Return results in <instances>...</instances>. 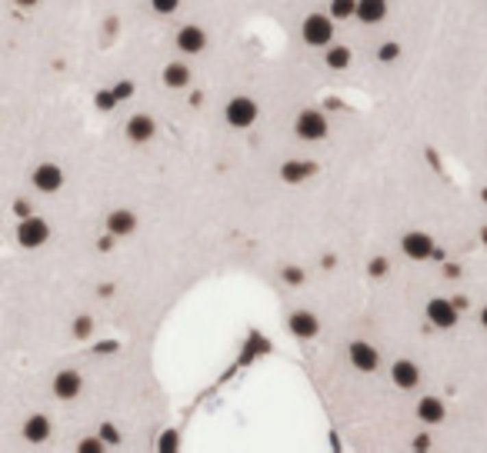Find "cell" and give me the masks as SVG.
<instances>
[{
    "instance_id": "6da1fadb",
    "label": "cell",
    "mask_w": 487,
    "mask_h": 453,
    "mask_svg": "<svg viewBox=\"0 0 487 453\" xmlns=\"http://www.w3.org/2000/svg\"><path fill=\"white\" fill-rule=\"evenodd\" d=\"M301 37L308 47H331L334 44V17L331 14H310L304 17Z\"/></svg>"
},
{
    "instance_id": "7a4b0ae2",
    "label": "cell",
    "mask_w": 487,
    "mask_h": 453,
    "mask_svg": "<svg viewBox=\"0 0 487 453\" xmlns=\"http://www.w3.org/2000/svg\"><path fill=\"white\" fill-rule=\"evenodd\" d=\"M51 240V224L44 220V217H21V224H17V244L27 247V250H37V247H44Z\"/></svg>"
},
{
    "instance_id": "3957f363",
    "label": "cell",
    "mask_w": 487,
    "mask_h": 453,
    "mask_svg": "<svg viewBox=\"0 0 487 453\" xmlns=\"http://www.w3.org/2000/svg\"><path fill=\"white\" fill-rule=\"evenodd\" d=\"M257 114H260V107H257V101H251V97H231L227 101V107H224V117H227V124L234 127V130H247V127H254Z\"/></svg>"
},
{
    "instance_id": "277c9868",
    "label": "cell",
    "mask_w": 487,
    "mask_h": 453,
    "mask_svg": "<svg viewBox=\"0 0 487 453\" xmlns=\"http://www.w3.org/2000/svg\"><path fill=\"white\" fill-rule=\"evenodd\" d=\"M294 133L301 140H324L327 137V114L324 110H301L294 120Z\"/></svg>"
},
{
    "instance_id": "5b68a950",
    "label": "cell",
    "mask_w": 487,
    "mask_h": 453,
    "mask_svg": "<svg viewBox=\"0 0 487 453\" xmlns=\"http://www.w3.org/2000/svg\"><path fill=\"white\" fill-rule=\"evenodd\" d=\"M458 317H461V310H458V303L447 300V297H434V300H427V324L434 330H451L458 324Z\"/></svg>"
},
{
    "instance_id": "8992f818",
    "label": "cell",
    "mask_w": 487,
    "mask_h": 453,
    "mask_svg": "<svg viewBox=\"0 0 487 453\" xmlns=\"http://www.w3.org/2000/svg\"><path fill=\"white\" fill-rule=\"evenodd\" d=\"M347 360H351V367L360 370V374H374L377 367H381V353L374 344H367V340H354L351 347H347Z\"/></svg>"
},
{
    "instance_id": "52a82bcc",
    "label": "cell",
    "mask_w": 487,
    "mask_h": 453,
    "mask_svg": "<svg viewBox=\"0 0 487 453\" xmlns=\"http://www.w3.org/2000/svg\"><path fill=\"white\" fill-rule=\"evenodd\" d=\"M434 240H431V233H424V230H410L401 237V253L408 257V260H427V257H434Z\"/></svg>"
},
{
    "instance_id": "ba28073f",
    "label": "cell",
    "mask_w": 487,
    "mask_h": 453,
    "mask_svg": "<svg viewBox=\"0 0 487 453\" xmlns=\"http://www.w3.org/2000/svg\"><path fill=\"white\" fill-rule=\"evenodd\" d=\"M30 183H34L40 194H57V190L64 187V170H60L57 164H40V167H34Z\"/></svg>"
},
{
    "instance_id": "9c48e42d",
    "label": "cell",
    "mask_w": 487,
    "mask_h": 453,
    "mask_svg": "<svg viewBox=\"0 0 487 453\" xmlns=\"http://www.w3.org/2000/svg\"><path fill=\"white\" fill-rule=\"evenodd\" d=\"M80 390H84V377L77 370H60L53 377V397L57 400H77Z\"/></svg>"
},
{
    "instance_id": "30bf717a",
    "label": "cell",
    "mask_w": 487,
    "mask_h": 453,
    "mask_svg": "<svg viewBox=\"0 0 487 453\" xmlns=\"http://www.w3.org/2000/svg\"><path fill=\"white\" fill-rule=\"evenodd\" d=\"M287 327H290V333H294L297 340H310V337H317L321 320H317V313H310V310H294V313L287 317Z\"/></svg>"
},
{
    "instance_id": "8fae6325",
    "label": "cell",
    "mask_w": 487,
    "mask_h": 453,
    "mask_svg": "<svg viewBox=\"0 0 487 453\" xmlns=\"http://www.w3.org/2000/svg\"><path fill=\"white\" fill-rule=\"evenodd\" d=\"M390 380H394V387H401V390H414L417 383H421V367L408 360V357H401V360H394V367H390Z\"/></svg>"
},
{
    "instance_id": "7c38bea8",
    "label": "cell",
    "mask_w": 487,
    "mask_h": 453,
    "mask_svg": "<svg viewBox=\"0 0 487 453\" xmlns=\"http://www.w3.org/2000/svg\"><path fill=\"white\" fill-rule=\"evenodd\" d=\"M124 133H127L130 144H147L151 137L157 133V124L151 114H134L127 120V127H124Z\"/></svg>"
},
{
    "instance_id": "4fadbf2b",
    "label": "cell",
    "mask_w": 487,
    "mask_h": 453,
    "mask_svg": "<svg viewBox=\"0 0 487 453\" xmlns=\"http://www.w3.org/2000/svg\"><path fill=\"white\" fill-rule=\"evenodd\" d=\"M177 47H180V53H187V57L201 53V51L207 47V34H204V27H197V24L180 27V30H177Z\"/></svg>"
},
{
    "instance_id": "5bb4252c",
    "label": "cell",
    "mask_w": 487,
    "mask_h": 453,
    "mask_svg": "<svg viewBox=\"0 0 487 453\" xmlns=\"http://www.w3.org/2000/svg\"><path fill=\"white\" fill-rule=\"evenodd\" d=\"M317 170H321V167H317L314 160H287L281 167V180L284 183H304V180H310Z\"/></svg>"
},
{
    "instance_id": "9a60e30c",
    "label": "cell",
    "mask_w": 487,
    "mask_h": 453,
    "mask_svg": "<svg viewBox=\"0 0 487 453\" xmlns=\"http://www.w3.org/2000/svg\"><path fill=\"white\" fill-rule=\"evenodd\" d=\"M160 80H164V87H171V90H187V87H190V67H187L184 60H171V64L164 67Z\"/></svg>"
},
{
    "instance_id": "2e32d148",
    "label": "cell",
    "mask_w": 487,
    "mask_h": 453,
    "mask_svg": "<svg viewBox=\"0 0 487 453\" xmlns=\"http://www.w3.org/2000/svg\"><path fill=\"white\" fill-rule=\"evenodd\" d=\"M134 230H137V213L134 210H114V213H107V233L130 237Z\"/></svg>"
},
{
    "instance_id": "e0dca14e",
    "label": "cell",
    "mask_w": 487,
    "mask_h": 453,
    "mask_svg": "<svg viewBox=\"0 0 487 453\" xmlns=\"http://www.w3.org/2000/svg\"><path fill=\"white\" fill-rule=\"evenodd\" d=\"M51 433H53L51 417H44V413H34V417H27V424H24L27 443H44Z\"/></svg>"
},
{
    "instance_id": "ac0fdd59",
    "label": "cell",
    "mask_w": 487,
    "mask_h": 453,
    "mask_svg": "<svg viewBox=\"0 0 487 453\" xmlns=\"http://www.w3.org/2000/svg\"><path fill=\"white\" fill-rule=\"evenodd\" d=\"M417 417L424 420V424H440L444 417H447V406L440 397H421L417 400Z\"/></svg>"
},
{
    "instance_id": "d6986e66",
    "label": "cell",
    "mask_w": 487,
    "mask_h": 453,
    "mask_svg": "<svg viewBox=\"0 0 487 453\" xmlns=\"http://www.w3.org/2000/svg\"><path fill=\"white\" fill-rule=\"evenodd\" d=\"M387 17V0H358L360 24H381Z\"/></svg>"
},
{
    "instance_id": "ffe728a7",
    "label": "cell",
    "mask_w": 487,
    "mask_h": 453,
    "mask_svg": "<svg viewBox=\"0 0 487 453\" xmlns=\"http://www.w3.org/2000/svg\"><path fill=\"white\" fill-rule=\"evenodd\" d=\"M324 64L331 67V70H347L351 64H354V53L347 44H331L327 51H324Z\"/></svg>"
},
{
    "instance_id": "44dd1931",
    "label": "cell",
    "mask_w": 487,
    "mask_h": 453,
    "mask_svg": "<svg viewBox=\"0 0 487 453\" xmlns=\"http://www.w3.org/2000/svg\"><path fill=\"white\" fill-rule=\"evenodd\" d=\"M327 14H331L334 21L358 17V0H331V3H327Z\"/></svg>"
},
{
    "instance_id": "7402d4cb",
    "label": "cell",
    "mask_w": 487,
    "mask_h": 453,
    "mask_svg": "<svg viewBox=\"0 0 487 453\" xmlns=\"http://www.w3.org/2000/svg\"><path fill=\"white\" fill-rule=\"evenodd\" d=\"M377 60H381V64H394V60H401V44H397V40H384V44L377 47Z\"/></svg>"
},
{
    "instance_id": "603a6c76",
    "label": "cell",
    "mask_w": 487,
    "mask_h": 453,
    "mask_svg": "<svg viewBox=\"0 0 487 453\" xmlns=\"http://www.w3.org/2000/svg\"><path fill=\"white\" fill-rule=\"evenodd\" d=\"M387 270H390V263H387L384 257H374V260L367 263V274H371V277H377V280H384Z\"/></svg>"
},
{
    "instance_id": "cb8c5ba5",
    "label": "cell",
    "mask_w": 487,
    "mask_h": 453,
    "mask_svg": "<svg viewBox=\"0 0 487 453\" xmlns=\"http://www.w3.org/2000/svg\"><path fill=\"white\" fill-rule=\"evenodd\" d=\"M90 333H94V320H90V317H77V320H74V337L87 340Z\"/></svg>"
},
{
    "instance_id": "d4e9b609",
    "label": "cell",
    "mask_w": 487,
    "mask_h": 453,
    "mask_svg": "<svg viewBox=\"0 0 487 453\" xmlns=\"http://www.w3.org/2000/svg\"><path fill=\"white\" fill-rule=\"evenodd\" d=\"M281 277H284V283H290V287H301V283H304V270H301V267H284Z\"/></svg>"
},
{
    "instance_id": "484cf974",
    "label": "cell",
    "mask_w": 487,
    "mask_h": 453,
    "mask_svg": "<svg viewBox=\"0 0 487 453\" xmlns=\"http://www.w3.org/2000/svg\"><path fill=\"white\" fill-rule=\"evenodd\" d=\"M151 7H154L157 14H164V17H171V14H177L180 0H151Z\"/></svg>"
},
{
    "instance_id": "4316f807",
    "label": "cell",
    "mask_w": 487,
    "mask_h": 453,
    "mask_svg": "<svg viewBox=\"0 0 487 453\" xmlns=\"http://www.w3.org/2000/svg\"><path fill=\"white\" fill-rule=\"evenodd\" d=\"M103 447H107V440H103L101 433H97V440H84V443H77L80 453H101Z\"/></svg>"
},
{
    "instance_id": "83f0119b",
    "label": "cell",
    "mask_w": 487,
    "mask_h": 453,
    "mask_svg": "<svg viewBox=\"0 0 487 453\" xmlns=\"http://www.w3.org/2000/svg\"><path fill=\"white\" fill-rule=\"evenodd\" d=\"M97 433L107 440V447H117V443H121V433H117V427H114V424H103Z\"/></svg>"
},
{
    "instance_id": "f1b7e54d",
    "label": "cell",
    "mask_w": 487,
    "mask_h": 453,
    "mask_svg": "<svg viewBox=\"0 0 487 453\" xmlns=\"http://www.w3.org/2000/svg\"><path fill=\"white\" fill-rule=\"evenodd\" d=\"M97 107H101V110L117 107V94H114V90H103V94H97Z\"/></svg>"
},
{
    "instance_id": "f546056e",
    "label": "cell",
    "mask_w": 487,
    "mask_h": 453,
    "mask_svg": "<svg viewBox=\"0 0 487 453\" xmlns=\"http://www.w3.org/2000/svg\"><path fill=\"white\" fill-rule=\"evenodd\" d=\"M114 94H117V101H127L130 94H134V83H130V80H121V83L114 87Z\"/></svg>"
},
{
    "instance_id": "4dcf8cb0",
    "label": "cell",
    "mask_w": 487,
    "mask_h": 453,
    "mask_svg": "<svg viewBox=\"0 0 487 453\" xmlns=\"http://www.w3.org/2000/svg\"><path fill=\"white\" fill-rule=\"evenodd\" d=\"M14 213H17V217H30V203L17 200V203H14Z\"/></svg>"
},
{
    "instance_id": "1f68e13d",
    "label": "cell",
    "mask_w": 487,
    "mask_h": 453,
    "mask_svg": "<svg viewBox=\"0 0 487 453\" xmlns=\"http://www.w3.org/2000/svg\"><path fill=\"white\" fill-rule=\"evenodd\" d=\"M164 450H174L177 447V433H164V443H160Z\"/></svg>"
},
{
    "instance_id": "d6a6232c",
    "label": "cell",
    "mask_w": 487,
    "mask_h": 453,
    "mask_svg": "<svg viewBox=\"0 0 487 453\" xmlns=\"http://www.w3.org/2000/svg\"><path fill=\"white\" fill-rule=\"evenodd\" d=\"M110 247H114V233H107V237H101V240H97V250H110Z\"/></svg>"
},
{
    "instance_id": "836d02e7",
    "label": "cell",
    "mask_w": 487,
    "mask_h": 453,
    "mask_svg": "<svg viewBox=\"0 0 487 453\" xmlns=\"http://www.w3.org/2000/svg\"><path fill=\"white\" fill-rule=\"evenodd\" d=\"M414 447H417V450H427V447H431V437H427V433H421V437L414 440Z\"/></svg>"
},
{
    "instance_id": "e575fe53",
    "label": "cell",
    "mask_w": 487,
    "mask_h": 453,
    "mask_svg": "<svg viewBox=\"0 0 487 453\" xmlns=\"http://www.w3.org/2000/svg\"><path fill=\"white\" fill-rule=\"evenodd\" d=\"M444 274H447V277L454 280L458 274H461V267H458V263H447V267H444Z\"/></svg>"
},
{
    "instance_id": "d590c367",
    "label": "cell",
    "mask_w": 487,
    "mask_h": 453,
    "mask_svg": "<svg viewBox=\"0 0 487 453\" xmlns=\"http://www.w3.org/2000/svg\"><path fill=\"white\" fill-rule=\"evenodd\" d=\"M14 3H17V7H24V10H30V7H37L40 0H14Z\"/></svg>"
},
{
    "instance_id": "8d00e7d4",
    "label": "cell",
    "mask_w": 487,
    "mask_h": 453,
    "mask_svg": "<svg viewBox=\"0 0 487 453\" xmlns=\"http://www.w3.org/2000/svg\"><path fill=\"white\" fill-rule=\"evenodd\" d=\"M481 327L487 330V303H484V307H481Z\"/></svg>"
},
{
    "instance_id": "74e56055",
    "label": "cell",
    "mask_w": 487,
    "mask_h": 453,
    "mask_svg": "<svg viewBox=\"0 0 487 453\" xmlns=\"http://www.w3.org/2000/svg\"><path fill=\"white\" fill-rule=\"evenodd\" d=\"M481 244H484V247H487V224L481 226Z\"/></svg>"
},
{
    "instance_id": "f35d334b",
    "label": "cell",
    "mask_w": 487,
    "mask_h": 453,
    "mask_svg": "<svg viewBox=\"0 0 487 453\" xmlns=\"http://www.w3.org/2000/svg\"><path fill=\"white\" fill-rule=\"evenodd\" d=\"M481 197H484V203H487V187H484V190H481Z\"/></svg>"
}]
</instances>
